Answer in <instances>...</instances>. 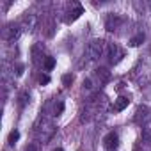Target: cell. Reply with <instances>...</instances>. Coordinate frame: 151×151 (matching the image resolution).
Returning <instances> with one entry per match:
<instances>
[{
  "label": "cell",
  "mask_w": 151,
  "mask_h": 151,
  "mask_svg": "<svg viewBox=\"0 0 151 151\" xmlns=\"http://www.w3.org/2000/svg\"><path fill=\"white\" fill-rule=\"evenodd\" d=\"M105 52H107L105 41H103V39H93V41L87 45V48H86V57H87L89 60H96V59H100Z\"/></svg>",
  "instance_id": "obj_1"
},
{
  "label": "cell",
  "mask_w": 151,
  "mask_h": 151,
  "mask_svg": "<svg viewBox=\"0 0 151 151\" xmlns=\"http://www.w3.org/2000/svg\"><path fill=\"white\" fill-rule=\"evenodd\" d=\"M36 133H37V139H39V140H43V142H48V140L52 139V135L55 133V128H53L52 121H48V119H43V123H41V124H37V128H36Z\"/></svg>",
  "instance_id": "obj_2"
},
{
  "label": "cell",
  "mask_w": 151,
  "mask_h": 151,
  "mask_svg": "<svg viewBox=\"0 0 151 151\" xmlns=\"http://www.w3.org/2000/svg\"><path fill=\"white\" fill-rule=\"evenodd\" d=\"M133 121H135L137 124H140V126H147V123L151 121V109L146 107V105H140V107L137 109V112H135Z\"/></svg>",
  "instance_id": "obj_3"
},
{
  "label": "cell",
  "mask_w": 151,
  "mask_h": 151,
  "mask_svg": "<svg viewBox=\"0 0 151 151\" xmlns=\"http://www.w3.org/2000/svg\"><path fill=\"white\" fill-rule=\"evenodd\" d=\"M20 34H22V27H20L18 23H9V25H6V29L2 30L4 39H6V41H9V43L16 41V39L20 37Z\"/></svg>",
  "instance_id": "obj_4"
},
{
  "label": "cell",
  "mask_w": 151,
  "mask_h": 151,
  "mask_svg": "<svg viewBox=\"0 0 151 151\" xmlns=\"http://www.w3.org/2000/svg\"><path fill=\"white\" fill-rule=\"evenodd\" d=\"M105 53L109 55L110 64H117V62L124 57V52H123L116 43H109V45H107V52H105Z\"/></svg>",
  "instance_id": "obj_5"
},
{
  "label": "cell",
  "mask_w": 151,
  "mask_h": 151,
  "mask_svg": "<svg viewBox=\"0 0 151 151\" xmlns=\"http://www.w3.org/2000/svg\"><path fill=\"white\" fill-rule=\"evenodd\" d=\"M121 23H123V18L119 14H109L107 20H105V29L109 32H114V30H117L121 27Z\"/></svg>",
  "instance_id": "obj_6"
},
{
  "label": "cell",
  "mask_w": 151,
  "mask_h": 151,
  "mask_svg": "<svg viewBox=\"0 0 151 151\" xmlns=\"http://www.w3.org/2000/svg\"><path fill=\"white\" fill-rule=\"evenodd\" d=\"M103 144L109 151H116V147L119 146V135L116 132H109L105 137H103Z\"/></svg>",
  "instance_id": "obj_7"
},
{
  "label": "cell",
  "mask_w": 151,
  "mask_h": 151,
  "mask_svg": "<svg viewBox=\"0 0 151 151\" xmlns=\"http://www.w3.org/2000/svg\"><path fill=\"white\" fill-rule=\"evenodd\" d=\"M22 23H23V29L34 30L36 25H37V16H36V14H25L23 20H22Z\"/></svg>",
  "instance_id": "obj_8"
},
{
  "label": "cell",
  "mask_w": 151,
  "mask_h": 151,
  "mask_svg": "<svg viewBox=\"0 0 151 151\" xmlns=\"http://www.w3.org/2000/svg\"><path fill=\"white\" fill-rule=\"evenodd\" d=\"M94 75H96V78H98L100 86H103V84H107V82L110 80V71H109L107 68H98Z\"/></svg>",
  "instance_id": "obj_9"
},
{
  "label": "cell",
  "mask_w": 151,
  "mask_h": 151,
  "mask_svg": "<svg viewBox=\"0 0 151 151\" xmlns=\"http://www.w3.org/2000/svg\"><path fill=\"white\" fill-rule=\"evenodd\" d=\"M128 103H130V100L124 98V96H121V98H117V100L114 101V110H116V112H121V110H124V109L128 107Z\"/></svg>",
  "instance_id": "obj_10"
},
{
  "label": "cell",
  "mask_w": 151,
  "mask_h": 151,
  "mask_svg": "<svg viewBox=\"0 0 151 151\" xmlns=\"http://www.w3.org/2000/svg\"><path fill=\"white\" fill-rule=\"evenodd\" d=\"M82 14H84V7H82L80 4H75V11H71V13H69L68 22H75V20H78Z\"/></svg>",
  "instance_id": "obj_11"
},
{
  "label": "cell",
  "mask_w": 151,
  "mask_h": 151,
  "mask_svg": "<svg viewBox=\"0 0 151 151\" xmlns=\"http://www.w3.org/2000/svg\"><path fill=\"white\" fill-rule=\"evenodd\" d=\"M142 41H144V34H142V32H139L137 36H133V37L130 39V46H139Z\"/></svg>",
  "instance_id": "obj_12"
},
{
  "label": "cell",
  "mask_w": 151,
  "mask_h": 151,
  "mask_svg": "<svg viewBox=\"0 0 151 151\" xmlns=\"http://www.w3.org/2000/svg\"><path fill=\"white\" fill-rule=\"evenodd\" d=\"M18 139H20V132H18V130H13V132L9 133V139H7V142H9V146H14Z\"/></svg>",
  "instance_id": "obj_13"
},
{
  "label": "cell",
  "mask_w": 151,
  "mask_h": 151,
  "mask_svg": "<svg viewBox=\"0 0 151 151\" xmlns=\"http://www.w3.org/2000/svg\"><path fill=\"white\" fill-rule=\"evenodd\" d=\"M18 100H20V107H25V105L30 101V94H29L27 91H23V93L20 94V98H18Z\"/></svg>",
  "instance_id": "obj_14"
},
{
  "label": "cell",
  "mask_w": 151,
  "mask_h": 151,
  "mask_svg": "<svg viewBox=\"0 0 151 151\" xmlns=\"http://www.w3.org/2000/svg\"><path fill=\"white\" fill-rule=\"evenodd\" d=\"M71 84H73V75H69V73L62 75V86L64 87H69Z\"/></svg>",
  "instance_id": "obj_15"
},
{
  "label": "cell",
  "mask_w": 151,
  "mask_h": 151,
  "mask_svg": "<svg viewBox=\"0 0 151 151\" xmlns=\"http://www.w3.org/2000/svg\"><path fill=\"white\" fill-rule=\"evenodd\" d=\"M53 66H55V59H53V57H46V60H45L43 68H45L46 71H50V69H53Z\"/></svg>",
  "instance_id": "obj_16"
},
{
  "label": "cell",
  "mask_w": 151,
  "mask_h": 151,
  "mask_svg": "<svg viewBox=\"0 0 151 151\" xmlns=\"http://www.w3.org/2000/svg\"><path fill=\"white\" fill-rule=\"evenodd\" d=\"M62 110H64V101H60V100H59V101L55 103V107H53V114H55V116H59V114H62Z\"/></svg>",
  "instance_id": "obj_17"
},
{
  "label": "cell",
  "mask_w": 151,
  "mask_h": 151,
  "mask_svg": "<svg viewBox=\"0 0 151 151\" xmlns=\"http://www.w3.org/2000/svg\"><path fill=\"white\" fill-rule=\"evenodd\" d=\"M39 84H41V86L50 84V77H48V75H39Z\"/></svg>",
  "instance_id": "obj_18"
},
{
  "label": "cell",
  "mask_w": 151,
  "mask_h": 151,
  "mask_svg": "<svg viewBox=\"0 0 151 151\" xmlns=\"http://www.w3.org/2000/svg\"><path fill=\"white\" fill-rule=\"evenodd\" d=\"M84 89H87V91H91V89H93V80H91V78L84 80Z\"/></svg>",
  "instance_id": "obj_19"
},
{
  "label": "cell",
  "mask_w": 151,
  "mask_h": 151,
  "mask_svg": "<svg viewBox=\"0 0 151 151\" xmlns=\"http://www.w3.org/2000/svg\"><path fill=\"white\" fill-rule=\"evenodd\" d=\"M23 69H25L23 64H16V75H18V77H20V75H23Z\"/></svg>",
  "instance_id": "obj_20"
},
{
  "label": "cell",
  "mask_w": 151,
  "mask_h": 151,
  "mask_svg": "<svg viewBox=\"0 0 151 151\" xmlns=\"http://www.w3.org/2000/svg\"><path fill=\"white\" fill-rule=\"evenodd\" d=\"M25 151H39V147H37V146H36V144H29V146H27V149H25Z\"/></svg>",
  "instance_id": "obj_21"
},
{
  "label": "cell",
  "mask_w": 151,
  "mask_h": 151,
  "mask_svg": "<svg viewBox=\"0 0 151 151\" xmlns=\"http://www.w3.org/2000/svg\"><path fill=\"white\" fill-rule=\"evenodd\" d=\"M53 151H64V149H62V147H55Z\"/></svg>",
  "instance_id": "obj_22"
}]
</instances>
